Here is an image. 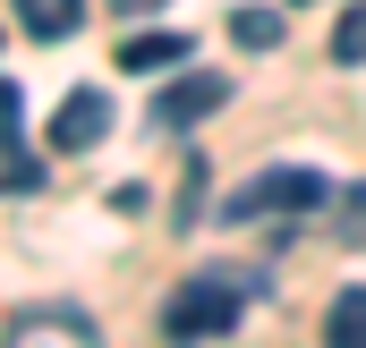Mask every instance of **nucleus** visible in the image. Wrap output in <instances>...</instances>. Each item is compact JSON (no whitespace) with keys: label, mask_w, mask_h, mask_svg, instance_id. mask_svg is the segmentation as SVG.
<instances>
[{"label":"nucleus","mask_w":366,"mask_h":348,"mask_svg":"<svg viewBox=\"0 0 366 348\" xmlns=\"http://www.w3.org/2000/svg\"><path fill=\"white\" fill-rule=\"evenodd\" d=\"M239 306H247V280L196 272L162 297V340H222V332H239Z\"/></svg>","instance_id":"1"},{"label":"nucleus","mask_w":366,"mask_h":348,"mask_svg":"<svg viewBox=\"0 0 366 348\" xmlns=\"http://www.w3.org/2000/svg\"><path fill=\"white\" fill-rule=\"evenodd\" d=\"M315 204H332V178L324 170H256L230 204H222V221H264V213H315Z\"/></svg>","instance_id":"2"},{"label":"nucleus","mask_w":366,"mask_h":348,"mask_svg":"<svg viewBox=\"0 0 366 348\" xmlns=\"http://www.w3.org/2000/svg\"><path fill=\"white\" fill-rule=\"evenodd\" d=\"M222 102H230V77H222V68H187V77H171V86L154 93L145 119H154L162 136H179V128H196V119H213Z\"/></svg>","instance_id":"3"},{"label":"nucleus","mask_w":366,"mask_h":348,"mask_svg":"<svg viewBox=\"0 0 366 348\" xmlns=\"http://www.w3.org/2000/svg\"><path fill=\"white\" fill-rule=\"evenodd\" d=\"M111 136V93L102 86H69L60 111H51V153H94Z\"/></svg>","instance_id":"4"},{"label":"nucleus","mask_w":366,"mask_h":348,"mask_svg":"<svg viewBox=\"0 0 366 348\" xmlns=\"http://www.w3.org/2000/svg\"><path fill=\"white\" fill-rule=\"evenodd\" d=\"M43 332L94 340V314H86V306H17V314H9V340H43Z\"/></svg>","instance_id":"5"},{"label":"nucleus","mask_w":366,"mask_h":348,"mask_svg":"<svg viewBox=\"0 0 366 348\" xmlns=\"http://www.w3.org/2000/svg\"><path fill=\"white\" fill-rule=\"evenodd\" d=\"M0 153H9V178H17V187H34V162H26V93L9 86V77H0Z\"/></svg>","instance_id":"6"},{"label":"nucleus","mask_w":366,"mask_h":348,"mask_svg":"<svg viewBox=\"0 0 366 348\" xmlns=\"http://www.w3.org/2000/svg\"><path fill=\"white\" fill-rule=\"evenodd\" d=\"M17 26H26L34 43H69V34L86 26V0H17Z\"/></svg>","instance_id":"7"},{"label":"nucleus","mask_w":366,"mask_h":348,"mask_svg":"<svg viewBox=\"0 0 366 348\" xmlns=\"http://www.w3.org/2000/svg\"><path fill=\"white\" fill-rule=\"evenodd\" d=\"M187 51H196V43H187V34H128V43H119V60H111V68H128V77H137V68H179Z\"/></svg>","instance_id":"8"},{"label":"nucleus","mask_w":366,"mask_h":348,"mask_svg":"<svg viewBox=\"0 0 366 348\" xmlns=\"http://www.w3.org/2000/svg\"><path fill=\"white\" fill-rule=\"evenodd\" d=\"M324 332H332L341 348H366V289H341V297H332V314H324Z\"/></svg>","instance_id":"9"},{"label":"nucleus","mask_w":366,"mask_h":348,"mask_svg":"<svg viewBox=\"0 0 366 348\" xmlns=\"http://www.w3.org/2000/svg\"><path fill=\"white\" fill-rule=\"evenodd\" d=\"M230 43H239V51H273V43H281V17H273V9H230Z\"/></svg>","instance_id":"10"},{"label":"nucleus","mask_w":366,"mask_h":348,"mask_svg":"<svg viewBox=\"0 0 366 348\" xmlns=\"http://www.w3.org/2000/svg\"><path fill=\"white\" fill-rule=\"evenodd\" d=\"M332 60H341V68H358V60H366V0H358V9H341V26H332Z\"/></svg>","instance_id":"11"},{"label":"nucleus","mask_w":366,"mask_h":348,"mask_svg":"<svg viewBox=\"0 0 366 348\" xmlns=\"http://www.w3.org/2000/svg\"><path fill=\"white\" fill-rule=\"evenodd\" d=\"M341 247H358V255H366V187L341 195Z\"/></svg>","instance_id":"12"},{"label":"nucleus","mask_w":366,"mask_h":348,"mask_svg":"<svg viewBox=\"0 0 366 348\" xmlns=\"http://www.w3.org/2000/svg\"><path fill=\"white\" fill-rule=\"evenodd\" d=\"M111 9H119V17H145V9H162V0H111Z\"/></svg>","instance_id":"13"}]
</instances>
